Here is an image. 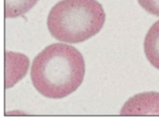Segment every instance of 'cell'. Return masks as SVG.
<instances>
[{
    "instance_id": "277c9868",
    "label": "cell",
    "mask_w": 159,
    "mask_h": 120,
    "mask_svg": "<svg viewBox=\"0 0 159 120\" xmlns=\"http://www.w3.org/2000/svg\"><path fill=\"white\" fill-rule=\"evenodd\" d=\"M144 47L147 59L159 70V20L149 29L144 40Z\"/></svg>"
},
{
    "instance_id": "8992f818",
    "label": "cell",
    "mask_w": 159,
    "mask_h": 120,
    "mask_svg": "<svg viewBox=\"0 0 159 120\" xmlns=\"http://www.w3.org/2000/svg\"><path fill=\"white\" fill-rule=\"evenodd\" d=\"M138 2L148 13L159 17V0H138Z\"/></svg>"
},
{
    "instance_id": "5b68a950",
    "label": "cell",
    "mask_w": 159,
    "mask_h": 120,
    "mask_svg": "<svg viewBox=\"0 0 159 120\" xmlns=\"http://www.w3.org/2000/svg\"><path fill=\"white\" fill-rule=\"evenodd\" d=\"M39 0H5V18H15L28 12Z\"/></svg>"
},
{
    "instance_id": "7a4b0ae2",
    "label": "cell",
    "mask_w": 159,
    "mask_h": 120,
    "mask_svg": "<svg viewBox=\"0 0 159 120\" xmlns=\"http://www.w3.org/2000/svg\"><path fill=\"white\" fill-rule=\"evenodd\" d=\"M105 20L103 7L96 0H62L50 11L47 26L57 40L78 43L98 33Z\"/></svg>"
},
{
    "instance_id": "6da1fadb",
    "label": "cell",
    "mask_w": 159,
    "mask_h": 120,
    "mask_svg": "<svg viewBox=\"0 0 159 120\" xmlns=\"http://www.w3.org/2000/svg\"><path fill=\"white\" fill-rule=\"evenodd\" d=\"M85 63L72 46L52 44L35 58L30 76L36 89L46 97L61 99L75 91L83 81Z\"/></svg>"
},
{
    "instance_id": "3957f363",
    "label": "cell",
    "mask_w": 159,
    "mask_h": 120,
    "mask_svg": "<svg viewBox=\"0 0 159 120\" xmlns=\"http://www.w3.org/2000/svg\"><path fill=\"white\" fill-rule=\"evenodd\" d=\"M120 114L159 115V93L145 92L130 98L123 106Z\"/></svg>"
}]
</instances>
